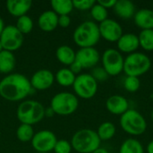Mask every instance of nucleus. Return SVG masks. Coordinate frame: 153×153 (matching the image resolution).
<instances>
[{
  "mask_svg": "<svg viewBox=\"0 0 153 153\" xmlns=\"http://www.w3.org/2000/svg\"><path fill=\"white\" fill-rule=\"evenodd\" d=\"M73 39L74 43L82 48H94L100 39V29L97 22L85 21L79 24L74 31Z\"/></svg>",
  "mask_w": 153,
  "mask_h": 153,
  "instance_id": "2",
  "label": "nucleus"
},
{
  "mask_svg": "<svg viewBox=\"0 0 153 153\" xmlns=\"http://www.w3.org/2000/svg\"><path fill=\"white\" fill-rule=\"evenodd\" d=\"M57 142L56 134L49 130H41L37 132L32 140V148L39 153H48L54 150Z\"/></svg>",
  "mask_w": 153,
  "mask_h": 153,
  "instance_id": "11",
  "label": "nucleus"
},
{
  "mask_svg": "<svg viewBox=\"0 0 153 153\" xmlns=\"http://www.w3.org/2000/svg\"><path fill=\"white\" fill-rule=\"evenodd\" d=\"M91 15L95 21V22H98L100 23L108 19V9L104 8L102 5H100L99 3L96 2V4L91 9Z\"/></svg>",
  "mask_w": 153,
  "mask_h": 153,
  "instance_id": "30",
  "label": "nucleus"
},
{
  "mask_svg": "<svg viewBox=\"0 0 153 153\" xmlns=\"http://www.w3.org/2000/svg\"><path fill=\"white\" fill-rule=\"evenodd\" d=\"M100 59L102 62V67L109 76H117L123 72L125 58L117 49H106Z\"/></svg>",
  "mask_w": 153,
  "mask_h": 153,
  "instance_id": "9",
  "label": "nucleus"
},
{
  "mask_svg": "<svg viewBox=\"0 0 153 153\" xmlns=\"http://www.w3.org/2000/svg\"><path fill=\"white\" fill-rule=\"evenodd\" d=\"M4 20L0 17V36H1V34H2V32H3V30H4Z\"/></svg>",
  "mask_w": 153,
  "mask_h": 153,
  "instance_id": "41",
  "label": "nucleus"
},
{
  "mask_svg": "<svg viewBox=\"0 0 153 153\" xmlns=\"http://www.w3.org/2000/svg\"><path fill=\"white\" fill-rule=\"evenodd\" d=\"M69 69L76 75L77 74H80L82 72V65L77 61H74L71 65H69Z\"/></svg>",
  "mask_w": 153,
  "mask_h": 153,
  "instance_id": "37",
  "label": "nucleus"
},
{
  "mask_svg": "<svg viewBox=\"0 0 153 153\" xmlns=\"http://www.w3.org/2000/svg\"><path fill=\"white\" fill-rule=\"evenodd\" d=\"M5 5L12 16L19 18L26 15L32 5V2L30 0H7Z\"/></svg>",
  "mask_w": 153,
  "mask_h": 153,
  "instance_id": "18",
  "label": "nucleus"
},
{
  "mask_svg": "<svg viewBox=\"0 0 153 153\" xmlns=\"http://www.w3.org/2000/svg\"><path fill=\"white\" fill-rule=\"evenodd\" d=\"M97 134L100 141H108L115 136L116 126L111 122H104L99 126Z\"/></svg>",
  "mask_w": 153,
  "mask_h": 153,
  "instance_id": "26",
  "label": "nucleus"
},
{
  "mask_svg": "<svg viewBox=\"0 0 153 153\" xmlns=\"http://www.w3.org/2000/svg\"><path fill=\"white\" fill-rule=\"evenodd\" d=\"M31 91L30 80L22 74H9L0 81V96L7 101H21L29 96Z\"/></svg>",
  "mask_w": 153,
  "mask_h": 153,
  "instance_id": "1",
  "label": "nucleus"
},
{
  "mask_svg": "<svg viewBox=\"0 0 153 153\" xmlns=\"http://www.w3.org/2000/svg\"><path fill=\"white\" fill-rule=\"evenodd\" d=\"M55 115V112L54 110L49 107V108H45V117H52L53 116Z\"/></svg>",
  "mask_w": 153,
  "mask_h": 153,
  "instance_id": "38",
  "label": "nucleus"
},
{
  "mask_svg": "<svg viewBox=\"0 0 153 153\" xmlns=\"http://www.w3.org/2000/svg\"><path fill=\"white\" fill-rule=\"evenodd\" d=\"M106 108L111 114L122 116L129 109V102L121 95H112L107 100Z\"/></svg>",
  "mask_w": 153,
  "mask_h": 153,
  "instance_id": "16",
  "label": "nucleus"
},
{
  "mask_svg": "<svg viewBox=\"0 0 153 153\" xmlns=\"http://www.w3.org/2000/svg\"><path fill=\"white\" fill-rule=\"evenodd\" d=\"M15 56L13 52L2 50L0 52V73L4 74H12L15 68Z\"/></svg>",
  "mask_w": 153,
  "mask_h": 153,
  "instance_id": "21",
  "label": "nucleus"
},
{
  "mask_svg": "<svg viewBox=\"0 0 153 153\" xmlns=\"http://www.w3.org/2000/svg\"><path fill=\"white\" fill-rule=\"evenodd\" d=\"M50 4L52 11L55 12L58 16L69 15L74 9L73 1L71 0H52Z\"/></svg>",
  "mask_w": 153,
  "mask_h": 153,
  "instance_id": "24",
  "label": "nucleus"
},
{
  "mask_svg": "<svg viewBox=\"0 0 153 153\" xmlns=\"http://www.w3.org/2000/svg\"><path fill=\"white\" fill-rule=\"evenodd\" d=\"M95 4H96V1L94 0H74L73 1L74 8H76L81 11L91 10V7Z\"/></svg>",
  "mask_w": 153,
  "mask_h": 153,
  "instance_id": "33",
  "label": "nucleus"
},
{
  "mask_svg": "<svg viewBox=\"0 0 153 153\" xmlns=\"http://www.w3.org/2000/svg\"><path fill=\"white\" fill-rule=\"evenodd\" d=\"M73 150L71 143L66 140H57L53 152L55 153H71Z\"/></svg>",
  "mask_w": 153,
  "mask_h": 153,
  "instance_id": "32",
  "label": "nucleus"
},
{
  "mask_svg": "<svg viewBox=\"0 0 153 153\" xmlns=\"http://www.w3.org/2000/svg\"><path fill=\"white\" fill-rule=\"evenodd\" d=\"M147 152L153 153V140L151 141L147 145Z\"/></svg>",
  "mask_w": 153,
  "mask_h": 153,
  "instance_id": "39",
  "label": "nucleus"
},
{
  "mask_svg": "<svg viewBox=\"0 0 153 153\" xmlns=\"http://www.w3.org/2000/svg\"><path fill=\"white\" fill-rule=\"evenodd\" d=\"M101 56L95 48H82L75 55V61H77L82 69L94 67L100 60Z\"/></svg>",
  "mask_w": 153,
  "mask_h": 153,
  "instance_id": "14",
  "label": "nucleus"
},
{
  "mask_svg": "<svg viewBox=\"0 0 153 153\" xmlns=\"http://www.w3.org/2000/svg\"><path fill=\"white\" fill-rule=\"evenodd\" d=\"M37 153H39V152H37Z\"/></svg>",
  "mask_w": 153,
  "mask_h": 153,
  "instance_id": "43",
  "label": "nucleus"
},
{
  "mask_svg": "<svg viewBox=\"0 0 153 153\" xmlns=\"http://www.w3.org/2000/svg\"><path fill=\"white\" fill-rule=\"evenodd\" d=\"M38 24L39 29L43 31H53L58 26V15L52 10H47L39 16Z\"/></svg>",
  "mask_w": 153,
  "mask_h": 153,
  "instance_id": "17",
  "label": "nucleus"
},
{
  "mask_svg": "<svg viewBox=\"0 0 153 153\" xmlns=\"http://www.w3.org/2000/svg\"><path fill=\"white\" fill-rule=\"evenodd\" d=\"M100 38L109 42H117L123 33V28L118 22L113 19H107L99 25Z\"/></svg>",
  "mask_w": 153,
  "mask_h": 153,
  "instance_id": "12",
  "label": "nucleus"
},
{
  "mask_svg": "<svg viewBox=\"0 0 153 153\" xmlns=\"http://www.w3.org/2000/svg\"><path fill=\"white\" fill-rule=\"evenodd\" d=\"M119 153H144V149L140 141L128 138L121 144Z\"/></svg>",
  "mask_w": 153,
  "mask_h": 153,
  "instance_id": "25",
  "label": "nucleus"
},
{
  "mask_svg": "<svg viewBox=\"0 0 153 153\" xmlns=\"http://www.w3.org/2000/svg\"><path fill=\"white\" fill-rule=\"evenodd\" d=\"M134 23L143 30H153V10L143 8L135 12Z\"/></svg>",
  "mask_w": 153,
  "mask_h": 153,
  "instance_id": "19",
  "label": "nucleus"
},
{
  "mask_svg": "<svg viewBox=\"0 0 153 153\" xmlns=\"http://www.w3.org/2000/svg\"><path fill=\"white\" fill-rule=\"evenodd\" d=\"M2 50H4V49H3V47H2V44H1V42H0V52H1Z\"/></svg>",
  "mask_w": 153,
  "mask_h": 153,
  "instance_id": "42",
  "label": "nucleus"
},
{
  "mask_svg": "<svg viewBox=\"0 0 153 153\" xmlns=\"http://www.w3.org/2000/svg\"><path fill=\"white\" fill-rule=\"evenodd\" d=\"M76 52L73 48L67 45H62L58 47L56 50V59L65 65H71L75 61Z\"/></svg>",
  "mask_w": 153,
  "mask_h": 153,
  "instance_id": "22",
  "label": "nucleus"
},
{
  "mask_svg": "<svg viewBox=\"0 0 153 153\" xmlns=\"http://www.w3.org/2000/svg\"><path fill=\"white\" fill-rule=\"evenodd\" d=\"M34 134H35V133H34L33 127H32V126H30V125L21 124L16 130L17 139L22 143L31 142Z\"/></svg>",
  "mask_w": 153,
  "mask_h": 153,
  "instance_id": "27",
  "label": "nucleus"
},
{
  "mask_svg": "<svg viewBox=\"0 0 153 153\" xmlns=\"http://www.w3.org/2000/svg\"><path fill=\"white\" fill-rule=\"evenodd\" d=\"M0 42L4 50L13 52L22 47L23 35L18 30L15 25H7L4 27L0 36Z\"/></svg>",
  "mask_w": 153,
  "mask_h": 153,
  "instance_id": "10",
  "label": "nucleus"
},
{
  "mask_svg": "<svg viewBox=\"0 0 153 153\" xmlns=\"http://www.w3.org/2000/svg\"><path fill=\"white\" fill-rule=\"evenodd\" d=\"M55 82L54 74L48 69H40L35 72L30 79L32 89L45 91L49 89Z\"/></svg>",
  "mask_w": 153,
  "mask_h": 153,
  "instance_id": "13",
  "label": "nucleus"
},
{
  "mask_svg": "<svg viewBox=\"0 0 153 153\" xmlns=\"http://www.w3.org/2000/svg\"><path fill=\"white\" fill-rule=\"evenodd\" d=\"M152 66V61L150 57L142 52H134L129 54L124 62L125 74L127 76L138 77L146 74Z\"/></svg>",
  "mask_w": 153,
  "mask_h": 153,
  "instance_id": "5",
  "label": "nucleus"
},
{
  "mask_svg": "<svg viewBox=\"0 0 153 153\" xmlns=\"http://www.w3.org/2000/svg\"><path fill=\"white\" fill-rule=\"evenodd\" d=\"M114 11L120 18L130 19L134 16L135 6L130 0H118L114 6Z\"/></svg>",
  "mask_w": 153,
  "mask_h": 153,
  "instance_id": "20",
  "label": "nucleus"
},
{
  "mask_svg": "<svg viewBox=\"0 0 153 153\" xmlns=\"http://www.w3.org/2000/svg\"><path fill=\"white\" fill-rule=\"evenodd\" d=\"M79 107L78 97L68 91L56 93L50 101V108L55 114L59 116H69L74 113Z\"/></svg>",
  "mask_w": 153,
  "mask_h": 153,
  "instance_id": "7",
  "label": "nucleus"
},
{
  "mask_svg": "<svg viewBox=\"0 0 153 153\" xmlns=\"http://www.w3.org/2000/svg\"><path fill=\"white\" fill-rule=\"evenodd\" d=\"M75 78L76 75L69 68L65 67L59 69L55 74V81H56V82L63 87L73 86Z\"/></svg>",
  "mask_w": 153,
  "mask_h": 153,
  "instance_id": "23",
  "label": "nucleus"
},
{
  "mask_svg": "<svg viewBox=\"0 0 153 153\" xmlns=\"http://www.w3.org/2000/svg\"><path fill=\"white\" fill-rule=\"evenodd\" d=\"M71 145L73 150L79 153H92L100 147V139L97 132L84 128L78 130L71 139Z\"/></svg>",
  "mask_w": 153,
  "mask_h": 153,
  "instance_id": "3",
  "label": "nucleus"
},
{
  "mask_svg": "<svg viewBox=\"0 0 153 153\" xmlns=\"http://www.w3.org/2000/svg\"><path fill=\"white\" fill-rule=\"evenodd\" d=\"M73 88L77 97L89 100L96 95L98 91V82L91 74H80L76 76Z\"/></svg>",
  "mask_w": 153,
  "mask_h": 153,
  "instance_id": "8",
  "label": "nucleus"
},
{
  "mask_svg": "<svg viewBox=\"0 0 153 153\" xmlns=\"http://www.w3.org/2000/svg\"><path fill=\"white\" fill-rule=\"evenodd\" d=\"M117 43L118 48L117 50L128 55L136 52L140 47L138 35L134 33H124Z\"/></svg>",
  "mask_w": 153,
  "mask_h": 153,
  "instance_id": "15",
  "label": "nucleus"
},
{
  "mask_svg": "<svg viewBox=\"0 0 153 153\" xmlns=\"http://www.w3.org/2000/svg\"><path fill=\"white\" fill-rule=\"evenodd\" d=\"M91 76L97 81V82H104L107 81L108 78V73L105 71L103 67H94L91 72Z\"/></svg>",
  "mask_w": 153,
  "mask_h": 153,
  "instance_id": "34",
  "label": "nucleus"
},
{
  "mask_svg": "<svg viewBox=\"0 0 153 153\" xmlns=\"http://www.w3.org/2000/svg\"><path fill=\"white\" fill-rule=\"evenodd\" d=\"M92 153H109V152H108V150L104 149V148L100 147L99 149H97L96 151H94Z\"/></svg>",
  "mask_w": 153,
  "mask_h": 153,
  "instance_id": "40",
  "label": "nucleus"
},
{
  "mask_svg": "<svg viewBox=\"0 0 153 153\" xmlns=\"http://www.w3.org/2000/svg\"><path fill=\"white\" fill-rule=\"evenodd\" d=\"M120 126L126 134L138 136L146 131L147 122L139 111L129 108L120 117Z\"/></svg>",
  "mask_w": 153,
  "mask_h": 153,
  "instance_id": "6",
  "label": "nucleus"
},
{
  "mask_svg": "<svg viewBox=\"0 0 153 153\" xmlns=\"http://www.w3.org/2000/svg\"><path fill=\"white\" fill-rule=\"evenodd\" d=\"M141 86V82L138 77L126 76L124 81V88L129 92H136Z\"/></svg>",
  "mask_w": 153,
  "mask_h": 153,
  "instance_id": "31",
  "label": "nucleus"
},
{
  "mask_svg": "<svg viewBox=\"0 0 153 153\" xmlns=\"http://www.w3.org/2000/svg\"><path fill=\"white\" fill-rule=\"evenodd\" d=\"M97 3H99L100 5H102L104 8L108 9V8H114L117 0H99L97 1Z\"/></svg>",
  "mask_w": 153,
  "mask_h": 153,
  "instance_id": "36",
  "label": "nucleus"
},
{
  "mask_svg": "<svg viewBox=\"0 0 153 153\" xmlns=\"http://www.w3.org/2000/svg\"><path fill=\"white\" fill-rule=\"evenodd\" d=\"M71 24V17L69 15L58 16V26L62 28H67Z\"/></svg>",
  "mask_w": 153,
  "mask_h": 153,
  "instance_id": "35",
  "label": "nucleus"
},
{
  "mask_svg": "<svg viewBox=\"0 0 153 153\" xmlns=\"http://www.w3.org/2000/svg\"><path fill=\"white\" fill-rule=\"evenodd\" d=\"M140 47L146 51H153V30H143L138 35Z\"/></svg>",
  "mask_w": 153,
  "mask_h": 153,
  "instance_id": "28",
  "label": "nucleus"
},
{
  "mask_svg": "<svg viewBox=\"0 0 153 153\" xmlns=\"http://www.w3.org/2000/svg\"><path fill=\"white\" fill-rule=\"evenodd\" d=\"M15 27L23 35L30 33L33 29V21L29 15H23L17 18Z\"/></svg>",
  "mask_w": 153,
  "mask_h": 153,
  "instance_id": "29",
  "label": "nucleus"
},
{
  "mask_svg": "<svg viewBox=\"0 0 153 153\" xmlns=\"http://www.w3.org/2000/svg\"><path fill=\"white\" fill-rule=\"evenodd\" d=\"M45 107L36 100L22 101L16 111V116L21 124L33 126L45 117Z\"/></svg>",
  "mask_w": 153,
  "mask_h": 153,
  "instance_id": "4",
  "label": "nucleus"
}]
</instances>
